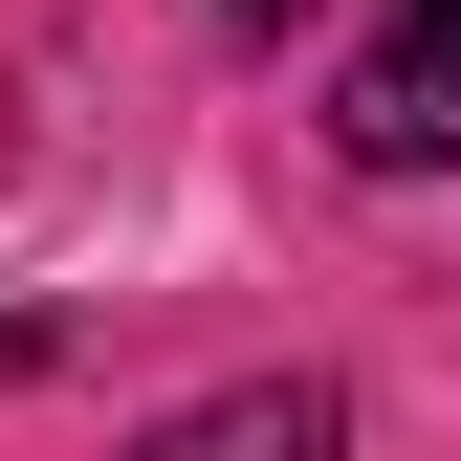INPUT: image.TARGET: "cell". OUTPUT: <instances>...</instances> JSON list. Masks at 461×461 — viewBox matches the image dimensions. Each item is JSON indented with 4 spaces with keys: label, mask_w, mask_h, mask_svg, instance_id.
<instances>
[{
    "label": "cell",
    "mask_w": 461,
    "mask_h": 461,
    "mask_svg": "<svg viewBox=\"0 0 461 461\" xmlns=\"http://www.w3.org/2000/svg\"><path fill=\"white\" fill-rule=\"evenodd\" d=\"M220 23H242V44H285V23H330V0H220Z\"/></svg>",
    "instance_id": "3"
},
{
    "label": "cell",
    "mask_w": 461,
    "mask_h": 461,
    "mask_svg": "<svg viewBox=\"0 0 461 461\" xmlns=\"http://www.w3.org/2000/svg\"><path fill=\"white\" fill-rule=\"evenodd\" d=\"M0 154H23V132H0Z\"/></svg>",
    "instance_id": "4"
},
{
    "label": "cell",
    "mask_w": 461,
    "mask_h": 461,
    "mask_svg": "<svg viewBox=\"0 0 461 461\" xmlns=\"http://www.w3.org/2000/svg\"><path fill=\"white\" fill-rule=\"evenodd\" d=\"M330 132H352V176H439V154H461V0H395V44L352 67Z\"/></svg>",
    "instance_id": "1"
},
{
    "label": "cell",
    "mask_w": 461,
    "mask_h": 461,
    "mask_svg": "<svg viewBox=\"0 0 461 461\" xmlns=\"http://www.w3.org/2000/svg\"><path fill=\"white\" fill-rule=\"evenodd\" d=\"M330 439H352L330 374H242V395H198V418H154L132 461H330Z\"/></svg>",
    "instance_id": "2"
}]
</instances>
